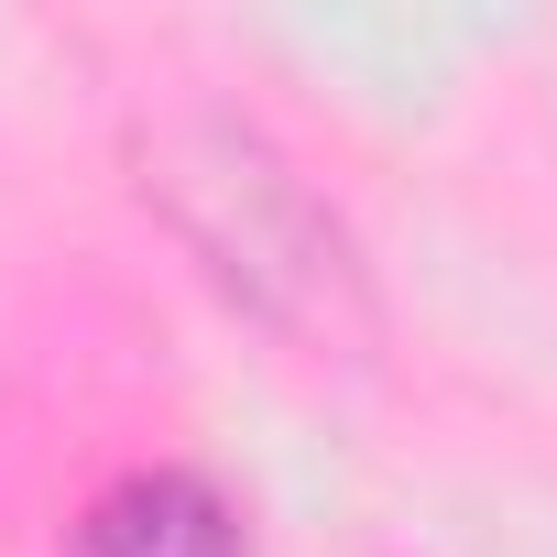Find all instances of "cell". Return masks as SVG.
Instances as JSON below:
<instances>
[{
  "mask_svg": "<svg viewBox=\"0 0 557 557\" xmlns=\"http://www.w3.org/2000/svg\"><path fill=\"white\" fill-rule=\"evenodd\" d=\"M132 186L164 219V240L208 273V296L240 307L262 339L285 350H372L383 296H372V251L339 219V197L273 143L251 110L175 99L132 143Z\"/></svg>",
  "mask_w": 557,
  "mask_h": 557,
  "instance_id": "1",
  "label": "cell"
},
{
  "mask_svg": "<svg viewBox=\"0 0 557 557\" xmlns=\"http://www.w3.org/2000/svg\"><path fill=\"white\" fill-rule=\"evenodd\" d=\"M66 557H251V513L230 481H208L186 459H143L77 503Z\"/></svg>",
  "mask_w": 557,
  "mask_h": 557,
  "instance_id": "2",
  "label": "cell"
}]
</instances>
